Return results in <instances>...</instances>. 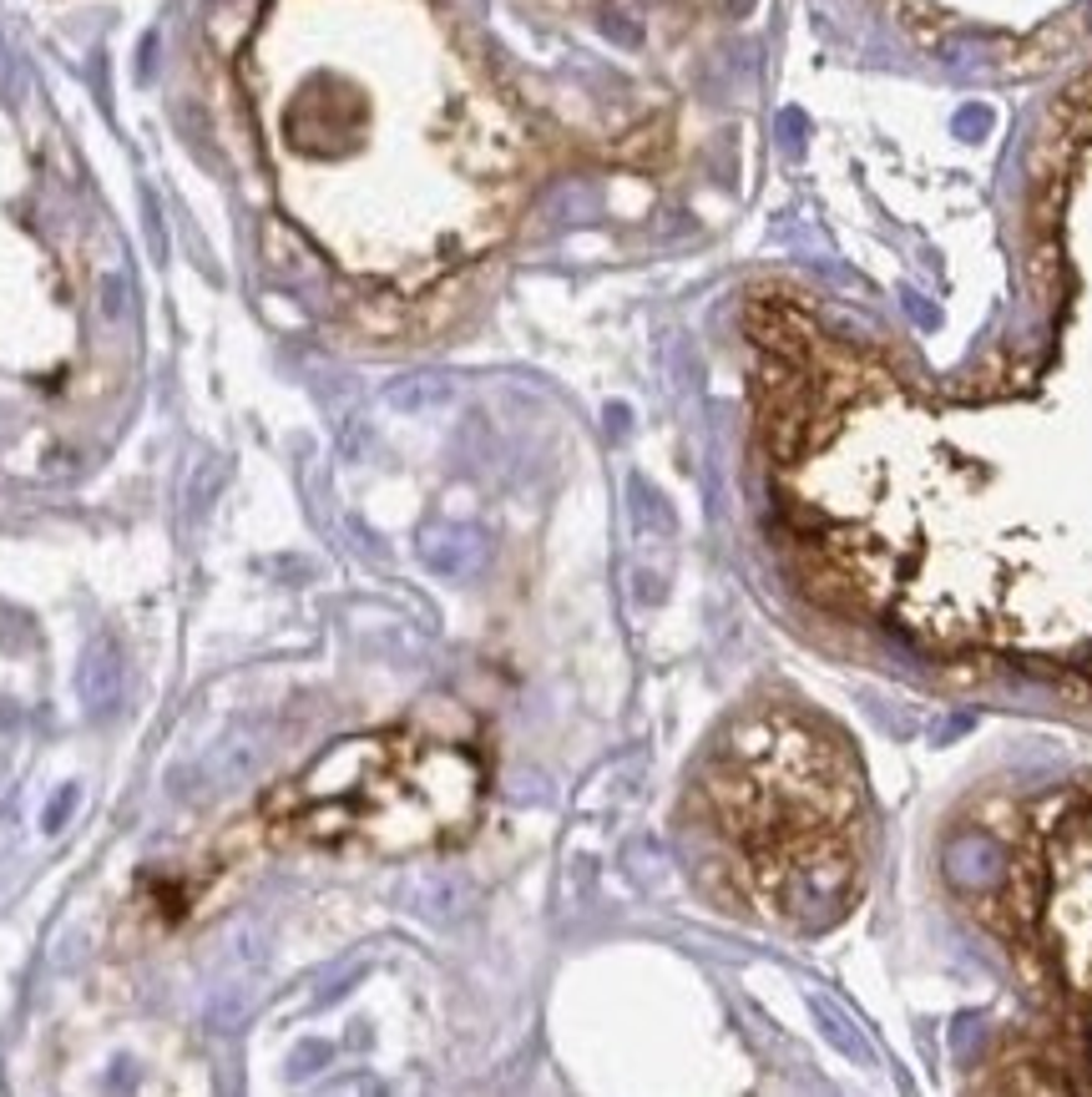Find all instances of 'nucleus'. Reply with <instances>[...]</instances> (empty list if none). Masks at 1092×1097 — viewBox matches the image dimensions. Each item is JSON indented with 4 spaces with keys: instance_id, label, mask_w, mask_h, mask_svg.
<instances>
[{
    "instance_id": "1",
    "label": "nucleus",
    "mask_w": 1092,
    "mask_h": 1097,
    "mask_svg": "<svg viewBox=\"0 0 1092 1097\" xmlns=\"http://www.w3.org/2000/svg\"><path fill=\"white\" fill-rule=\"evenodd\" d=\"M476 774L461 754L410 739H354L283 784L263 815L314 845H426L466 815Z\"/></svg>"
},
{
    "instance_id": "2",
    "label": "nucleus",
    "mask_w": 1092,
    "mask_h": 1097,
    "mask_svg": "<svg viewBox=\"0 0 1092 1097\" xmlns=\"http://www.w3.org/2000/svg\"><path fill=\"white\" fill-rule=\"evenodd\" d=\"M82 698L92 708H107L117 698V652L107 642H92L87 647V662H82Z\"/></svg>"
},
{
    "instance_id": "3",
    "label": "nucleus",
    "mask_w": 1092,
    "mask_h": 1097,
    "mask_svg": "<svg viewBox=\"0 0 1092 1097\" xmlns=\"http://www.w3.org/2000/svg\"><path fill=\"white\" fill-rule=\"evenodd\" d=\"M67 810H72V795H62V800H56V805H51V810H46V830H56V825H62V815H67Z\"/></svg>"
}]
</instances>
